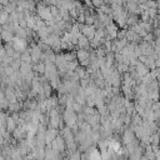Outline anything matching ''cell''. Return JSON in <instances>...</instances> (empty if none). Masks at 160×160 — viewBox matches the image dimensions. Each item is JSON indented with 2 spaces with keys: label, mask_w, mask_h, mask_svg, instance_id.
I'll use <instances>...</instances> for the list:
<instances>
[{
  "label": "cell",
  "mask_w": 160,
  "mask_h": 160,
  "mask_svg": "<svg viewBox=\"0 0 160 160\" xmlns=\"http://www.w3.org/2000/svg\"><path fill=\"white\" fill-rule=\"evenodd\" d=\"M62 119L65 121V125L72 128L78 122V112H75L72 109L65 108L64 111H62Z\"/></svg>",
  "instance_id": "cell-1"
},
{
  "label": "cell",
  "mask_w": 160,
  "mask_h": 160,
  "mask_svg": "<svg viewBox=\"0 0 160 160\" xmlns=\"http://www.w3.org/2000/svg\"><path fill=\"white\" fill-rule=\"evenodd\" d=\"M12 46H14V49L16 51H20V52H24L29 48L26 39H22V38H19V36H14V39H12Z\"/></svg>",
  "instance_id": "cell-2"
},
{
  "label": "cell",
  "mask_w": 160,
  "mask_h": 160,
  "mask_svg": "<svg viewBox=\"0 0 160 160\" xmlns=\"http://www.w3.org/2000/svg\"><path fill=\"white\" fill-rule=\"evenodd\" d=\"M80 30H81L82 35H85L89 40H91L96 32V28L94 25H86V24H80Z\"/></svg>",
  "instance_id": "cell-3"
},
{
  "label": "cell",
  "mask_w": 160,
  "mask_h": 160,
  "mask_svg": "<svg viewBox=\"0 0 160 160\" xmlns=\"http://www.w3.org/2000/svg\"><path fill=\"white\" fill-rule=\"evenodd\" d=\"M78 48H81V49H88V50H91V45H90V40L85 36V35H81L79 38V41H78Z\"/></svg>",
  "instance_id": "cell-4"
},
{
  "label": "cell",
  "mask_w": 160,
  "mask_h": 160,
  "mask_svg": "<svg viewBox=\"0 0 160 160\" xmlns=\"http://www.w3.org/2000/svg\"><path fill=\"white\" fill-rule=\"evenodd\" d=\"M14 36H15L14 31H11V30H8V29H4V28H1V38H2L4 42H9V41H11V40L14 39Z\"/></svg>",
  "instance_id": "cell-5"
},
{
  "label": "cell",
  "mask_w": 160,
  "mask_h": 160,
  "mask_svg": "<svg viewBox=\"0 0 160 160\" xmlns=\"http://www.w3.org/2000/svg\"><path fill=\"white\" fill-rule=\"evenodd\" d=\"M135 69H136V71H138V74L142 78V76H145L148 72H150L149 70V68L144 64V62H141V61H138V64H136V66H135Z\"/></svg>",
  "instance_id": "cell-6"
},
{
  "label": "cell",
  "mask_w": 160,
  "mask_h": 160,
  "mask_svg": "<svg viewBox=\"0 0 160 160\" xmlns=\"http://www.w3.org/2000/svg\"><path fill=\"white\" fill-rule=\"evenodd\" d=\"M16 128H18V121H16L11 115H9V116H8V121H6V130H8L9 132H12Z\"/></svg>",
  "instance_id": "cell-7"
},
{
  "label": "cell",
  "mask_w": 160,
  "mask_h": 160,
  "mask_svg": "<svg viewBox=\"0 0 160 160\" xmlns=\"http://www.w3.org/2000/svg\"><path fill=\"white\" fill-rule=\"evenodd\" d=\"M9 16H10V14H9L6 10L1 9V16H0V22H1V25L6 24V22L9 21Z\"/></svg>",
  "instance_id": "cell-8"
},
{
  "label": "cell",
  "mask_w": 160,
  "mask_h": 160,
  "mask_svg": "<svg viewBox=\"0 0 160 160\" xmlns=\"http://www.w3.org/2000/svg\"><path fill=\"white\" fill-rule=\"evenodd\" d=\"M155 35H154V32L151 31V32H148L144 38H142V40H145V41H148V42H150V44H154L155 42Z\"/></svg>",
  "instance_id": "cell-9"
},
{
  "label": "cell",
  "mask_w": 160,
  "mask_h": 160,
  "mask_svg": "<svg viewBox=\"0 0 160 160\" xmlns=\"http://www.w3.org/2000/svg\"><path fill=\"white\" fill-rule=\"evenodd\" d=\"M82 109H84V105H81L80 102H78V101H74L72 102V110L75 111V112H82Z\"/></svg>",
  "instance_id": "cell-10"
},
{
  "label": "cell",
  "mask_w": 160,
  "mask_h": 160,
  "mask_svg": "<svg viewBox=\"0 0 160 160\" xmlns=\"http://www.w3.org/2000/svg\"><path fill=\"white\" fill-rule=\"evenodd\" d=\"M126 34H128V30L126 28H121V30L118 31V39H122V38H126Z\"/></svg>",
  "instance_id": "cell-11"
},
{
  "label": "cell",
  "mask_w": 160,
  "mask_h": 160,
  "mask_svg": "<svg viewBox=\"0 0 160 160\" xmlns=\"http://www.w3.org/2000/svg\"><path fill=\"white\" fill-rule=\"evenodd\" d=\"M91 2H92V6L98 9V8H101L105 4V0H91Z\"/></svg>",
  "instance_id": "cell-12"
},
{
  "label": "cell",
  "mask_w": 160,
  "mask_h": 160,
  "mask_svg": "<svg viewBox=\"0 0 160 160\" xmlns=\"http://www.w3.org/2000/svg\"><path fill=\"white\" fill-rule=\"evenodd\" d=\"M9 1H10V0H0V2H1L2 6H5L6 4H9Z\"/></svg>",
  "instance_id": "cell-13"
},
{
  "label": "cell",
  "mask_w": 160,
  "mask_h": 160,
  "mask_svg": "<svg viewBox=\"0 0 160 160\" xmlns=\"http://www.w3.org/2000/svg\"><path fill=\"white\" fill-rule=\"evenodd\" d=\"M159 88H160V79H159Z\"/></svg>",
  "instance_id": "cell-14"
}]
</instances>
